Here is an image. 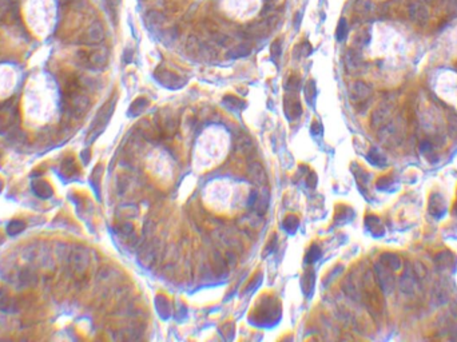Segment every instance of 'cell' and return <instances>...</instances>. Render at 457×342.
<instances>
[{
    "label": "cell",
    "instance_id": "cell-1",
    "mask_svg": "<svg viewBox=\"0 0 457 342\" xmlns=\"http://www.w3.org/2000/svg\"><path fill=\"white\" fill-rule=\"evenodd\" d=\"M359 299L373 317H379L383 313V298L380 296L379 286L376 284L375 276L369 270L363 274L358 286Z\"/></svg>",
    "mask_w": 457,
    "mask_h": 342
},
{
    "label": "cell",
    "instance_id": "cell-2",
    "mask_svg": "<svg viewBox=\"0 0 457 342\" xmlns=\"http://www.w3.org/2000/svg\"><path fill=\"white\" fill-rule=\"evenodd\" d=\"M349 94H350V101L354 103L357 109H359L361 106L367 105V102L371 99L372 89L368 84H365V83L355 82L350 87Z\"/></svg>",
    "mask_w": 457,
    "mask_h": 342
},
{
    "label": "cell",
    "instance_id": "cell-3",
    "mask_svg": "<svg viewBox=\"0 0 457 342\" xmlns=\"http://www.w3.org/2000/svg\"><path fill=\"white\" fill-rule=\"evenodd\" d=\"M155 78L163 87H167V89L171 90L180 89V87H184L185 83H186V80H185L184 78H180L179 75L174 74V72H171V71L168 70H162V68L156 71Z\"/></svg>",
    "mask_w": 457,
    "mask_h": 342
},
{
    "label": "cell",
    "instance_id": "cell-4",
    "mask_svg": "<svg viewBox=\"0 0 457 342\" xmlns=\"http://www.w3.org/2000/svg\"><path fill=\"white\" fill-rule=\"evenodd\" d=\"M284 107H285L286 117L289 118L290 121L301 117L302 106L300 99L297 98V93H290L286 95L285 99H284Z\"/></svg>",
    "mask_w": 457,
    "mask_h": 342
},
{
    "label": "cell",
    "instance_id": "cell-5",
    "mask_svg": "<svg viewBox=\"0 0 457 342\" xmlns=\"http://www.w3.org/2000/svg\"><path fill=\"white\" fill-rule=\"evenodd\" d=\"M247 177L250 178L251 182L257 186H266L267 183V174L265 167L258 162H250L247 166Z\"/></svg>",
    "mask_w": 457,
    "mask_h": 342
},
{
    "label": "cell",
    "instance_id": "cell-6",
    "mask_svg": "<svg viewBox=\"0 0 457 342\" xmlns=\"http://www.w3.org/2000/svg\"><path fill=\"white\" fill-rule=\"evenodd\" d=\"M270 203V190L266 186H262V189L257 193V197L253 202V211H255L259 215H265V213L269 209Z\"/></svg>",
    "mask_w": 457,
    "mask_h": 342
},
{
    "label": "cell",
    "instance_id": "cell-7",
    "mask_svg": "<svg viewBox=\"0 0 457 342\" xmlns=\"http://www.w3.org/2000/svg\"><path fill=\"white\" fill-rule=\"evenodd\" d=\"M141 264L145 265L146 268H151L155 264L156 256H158V246L154 243V241L147 242L141 250Z\"/></svg>",
    "mask_w": 457,
    "mask_h": 342
},
{
    "label": "cell",
    "instance_id": "cell-8",
    "mask_svg": "<svg viewBox=\"0 0 457 342\" xmlns=\"http://www.w3.org/2000/svg\"><path fill=\"white\" fill-rule=\"evenodd\" d=\"M103 39H105V30L98 22L91 24L90 28L87 30L86 35L83 36V42H86V44H97Z\"/></svg>",
    "mask_w": 457,
    "mask_h": 342
},
{
    "label": "cell",
    "instance_id": "cell-9",
    "mask_svg": "<svg viewBox=\"0 0 457 342\" xmlns=\"http://www.w3.org/2000/svg\"><path fill=\"white\" fill-rule=\"evenodd\" d=\"M239 226L246 230H257L262 226V215L257 214L255 211H251L249 214H245L238 221Z\"/></svg>",
    "mask_w": 457,
    "mask_h": 342
},
{
    "label": "cell",
    "instance_id": "cell-10",
    "mask_svg": "<svg viewBox=\"0 0 457 342\" xmlns=\"http://www.w3.org/2000/svg\"><path fill=\"white\" fill-rule=\"evenodd\" d=\"M156 313L162 319H168L171 315V303L164 296H156L155 298Z\"/></svg>",
    "mask_w": 457,
    "mask_h": 342
},
{
    "label": "cell",
    "instance_id": "cell-11",
    "mask_svg": "<svg viewBox=\"0 0 457 342\" xmlns=\"http://www.w3.org/2000/svg\"><path fill=\"white\" fill-rule=\"evenodd\" d=\"M107 59H109V55H107V51L106 50H98L94 51V52H90V54L87 55L86 62L88 64L94 67H102L105 66L106 63H107Z\"/></svg>",
    "mask_w": 457,
    "mask_h": 342
},
{
    "label": "cell",
    "instance_id": "cell-12",
    "mask_svg": "<svg viewBox=\"0 0 457 342\" xmlns=\"http://www.w3.org/2000/svg\"><path fill=\"white\" fill-rule=\"evenodd\" d=\"M314 284H316V276H314V272L309 269L302 276V292H304L305 296H312L313 290H314Z\"/></svg>",
    "mask_w": 457,
    "mask_h": 342
},
{
    "label": "cell",
    "instance_id": "cell-13",
    "mask_svg": "<svg viewBox=\"0 0 457 342\" xmlns=\"http://www.w3.org/2000/svg\"><path fill=\"white\" fill-rule=\"evenodd\" d=\"M139 213V209H138L137 205H134V203H126V205H122V206L118 207L117 214L118 217L122 218V219H131V218H135Z\"/></svg>",
    "mask_w": 457,
    "mask_h": 342
},
{
    "label": "cell",
    "instance_id": "cell-14",
    "mask_svg": "<svg viewBox=\"0 0 457 342\" xmlns=\"http://www.w3.org/2000/svg\"><path fill=\"white\" fill-rule=\"evenodd\" d=\"M251 52V47L249 44H239V46H235L234 48H231L229 52H227V56L231 59H238V58H245L247 55Z\"/></svg>",
    "mask_w": 457,
    "mask_h": 342
},
{
    "label": "cell",
    "instance_id": "cell-15",
    "mask_svg": "<svg viewBox=\"0 0 457 342\" xmlns=\"http://www.w3.org/2000/svg\"><path fill=\"white\" fill-rule=\"evenodd\" d=\"M149 106V99L145 97L138 98L134 101V103L131 105V109H130V114L133 115V117H138V115H141L143 111L146 110V107Z\"/></svg>",
    "mask_w": 457,
    "mask_h": 342
},
{
    "label": "cell",
    "instance_id": "cell-16",
    "mask_svg": "<svg viewBox=\"0 0 457 342\" xmlns=\"http://www.w3.org/2000/svg\"><path fill=\"white\" fill-rule=\"evenodd\" d=\"M222 103L230 111H239V110L242 109L241 106H245V103L237 97H234V95H226V97L223 98Z\"/></svg>",
    "mask_w": 457,
    "mask_h": 342
},
{
    "label": "cell",
    "instance_id": "cell-17",
    "mask_svg": "<svg viewBox=\"0 0 457 342\" xmlns=\"http://www.w3.org/2000/svg\"><path fill=\"white\" fill-rule=\"evenodd\" d=\"M304 94H305V99L308 102L309 105L313 106L314 103V99H316V82L310 79L304 87Z\"/></svg>",
    "mask_w": 457,
    "mask_h": 342
},
{
    "label": "cell",
    "instance_id": "cell-18",
    "mask_svg": "<svg viewBox=\"0 0 457 342\" xmlns=\"http://www.w3.org/2000/svg\"><path fill=\"white\" fill-rule=\"evenodd\" d=\"M284 226V229L290 234V235H293L296 231H297L298 226H300V221H298V218L296 215H289V217L285 218V221L282 223Z\"/></svg>",
    "mask_w": 457,
    "mask_h": 342
},
{
    "label": "cell",
    "instance_id": "cell-19",
    "mask_svg": "<svg viewBox=\"0 0 457 342\" xmlns=\"http://www.w3.org/2000/svg\"><path fill=\"white\" fill-rule=\"evenodd\" d=\"M321 256V249L317 245H313L310 249L308 250L306 256H305V262L306 264H314L316 261L320 260Z\"/></svg>",
    "mask_w": 457,
    "mask_h": 342
},
{
    "label": "cell",
    "instance_id": "cell-20",
    "mask_svg": "<svg viewBox=\"0 0 457 342\" xmlns=\"http://www.w3.org/2000/svg\"><path fill=\"white\" fill-rule=\"evenodd\" d=\"M285 89L289 93H297L298 90L301 89V79L298 76H290L289 80L286 82Z\"/></svg>",
    "mask_w": 457,
    "mask_h": 342
},
{
    "label": "cell",
    "instance_id": "cell-21",
    "mask_svg": "<svg viewBox=\"0 0 457 342\" xmlns=\"http://www.w3.org/2000/svg\"><path fill=\"white\" fill-rule=\"evenodd\" d=\"M238 148L242 154L250 152L251 150H253V142H251L250 138H242V139H239Z\"/></svg>",
    "mask_w": 457,
    "mask_h": 342
},
{
    "label": "cell",
    "instance_id": "cell-22",
    "mask_svg": "<svg viewBox=\"0 0 457 342\" xmlns=\"http://www.w3.org/2000/svg\"><path fill=\"white\" fill-rule=\"evenodd\" d=\"M282 48H281V43L280 40H276L274 43H271V47H270V54H271V59H273L274 62H277L278 58L281 56Z\"/></svg>",
    "mask_w": 457,
    "mask_h": 342
},
{
    "label": "cell",
    "instance_id": "cell-23",
    "mask_svg": "<svg viewBox=\"0 0 457 342\" xmlns=\"http://www.w3.org/2000/svg\"><path fill=\"white\" fill-rule=\"evenodd\" d=\"M119 231H121V234H123L125 237H130V235H134L135 227H134L133 223H130V222H123V223L119 225Z\"/></svg>",
    "mask_w": 457,
    "mask_h": 342
},
{
    "label": "cell",
    "instance_id": "cell-24",
    "mask_svg": "<svg viewBox=\"0 0 457 342\" xmlns=\"http://www.w3.org/2000/svg\"><path fill=\"white\" fill-rule=\"evenodd\" d=\"M346 31H348V26H346V22L345 19H341L340 23H338V27H337V32L336 36L338 40H342L346 36Z\"/></svg>",
    "mask_w": 457,
    "mask_h": 342
},
{
    "label": "cell",
    "instance_id": "cell-25",
    "mask_svg": "<svg viewBox=\"0 0 457 342\" xmlns=\"http://www.w3.org/2000/svg\"><path fill=\"white\" fill-rule=\"evenodd\" d=\"M300 48H301V51H300L301 56H309V55L312 54V51H313L312 46H310L308 42H302L301 46H300Z\"/></svg>",
    "mask_w": 457,
    "mask_h": 342
},
{
    "label": "cell",
    "instance_id": "cell-26",
    "mask_svg": "<svg viewBox=\"0 0 457 342\" xmlns=\"http://www.w3.org/2000/svg\"><path fill=\"white\" fill-rule=\"evenodd\" d=\"M312 134L314 136H317V138H320V136L322 135V126H321L318 122H316V123H313L312 125Z\"/></svg>",
    "mask_w": 457,
    "mask_h": 342
},
{
    "label": "cell",
    "instance_id": "cell-27",
    "mask_svg": "<svg viewBox=\"0 0 457 342\" xmlns=\"http://www.w3.org/2000/svg\"><path fill=\"white\" fill-rule=\"evenodd\" d=\"M276 246H277V237H276V235H274V237H273V241H271V239H270V242H269V243H267V247H266L265 255H267V254H270V253H273L274 250H276Z\"/></svg>",
    "mask_w": 457,
    "mask_h": 342
},
{
    "label": "cell",
    "instance_id": "cell-28",
    "mask_svg": "<svg viewBox=\"0 0 457 342\" xmlns=\"http://www.w3.org/2000/svg\"><path fill=\"white\" fill-rule=\"evenodd\" d=\"M261 282H262V276L255 277V280H254L253 282H251V284L249 285V286H247V290H246V292H247V293H249V292H253L254 289L258 288V285L261 284Z\"/></svg>",
    "mask_w": 457,
    "mask_h": 342
},
{
    "label": "cell",
    "instance_id": "cell-29",
    "mask_svg": "<svg viewBox=\"0 0 457 342\" xmlns=\"http://www.w3.org/2000/svg\"><path fill=\"white\" fill-rule=\"evenodd\" d=\"M306 182H308V186L310 187H316L317 186V175L314 173H310L306 179Z\"/></svg>",
    "mask_w": 457,
    "mask_h": 342
},
{
    "label": "cell",
    "instance_id": "cell-30",
    "mask_svg": "<svg viewBox=\"0 0 457 342\" xmlns=\"http://www.w3.org/2000/svg\"><path fill=\"white\" fill-rule=\"evenodd\" d=\"M226 262L229 265H234L237 262V256H235V254L233 251H227L226 253Z\"/></svg>",
    "mask_w": 457,
    "mask_h": 342
}]
</instances>
